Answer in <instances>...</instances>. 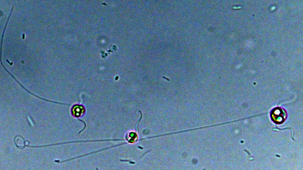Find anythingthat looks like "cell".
Masks as SVG:
<instances>
[{"mask_svg": "<svg viewBox=\"0 0 303 170\" xmlns=\"http://www.w3.org/2000/svg\"><path fill=\"white\" fill-rule=\"evenodd\" d=\"M272 115V117L274 121L276 122L281 123L283 121L285 113L281 109H276Z\"/></svg>", "mask_w": 303, "mask_h": 170, "instance_id": "6da1fadb", "label": "cell"}, {"mask_svg": "<svg viewBox=\"0 0 303 170\" xmlns=\"http://www.w3.org/2000/svg\"><path fill=\"white\" fill-rule=\"evenodd\" d=\"M14 141H16L19 142V143H14L17 147L20 149H23L25 148V141L24 138L19 135L16 136L14 138Z\"/></svg>", "mask_w": 303, "mask_h": 170, "instance_id": "277c9868", "label": "cell"}, {"mask_svg": "<svg viewBox=\"0 0 303 170\" xmlns=\"http://www.w3.org/2000/svg\"><path fill=\"white\" fill-rule=\"evenodd\" d=\"M8 73L15 80V81L20 85L23 89H24L27 92H28L29 94H31V95L34 96H35V97H37L38 98H39V99H42V100H44L47 101V102H51V103H55V101H53L51 100H49V99H48L44 98H43V97H40V96H38L36 94H34L33 93H32V92H31L30 91L28 90L27 89H26L24 86H23V85H22L18 81V80H17V79H16V78H15V77L9 72V71H8Z\"/></svg>", "mask_w": 303, "mask_h": 170, "instance_id": "3957f363", "label": "cell"}, {"mask_svg": "<svg viewBox=\"0 0 303 170\" xmlns=\"http://www.w3.org/2000/svg\"><path fill=\"white\" fill-rule=\"evenodd\" d=\"M84 109L81 106H75L72 109V115L76 117H79L83 113Z\"/></svg>", "mask_w": 303, "mask_h": 170, "instance_id": "7a4b0ae2", "label": "cell"}]
</instances>
